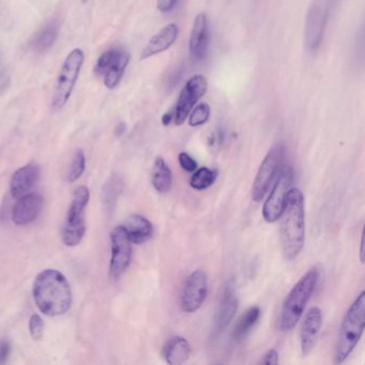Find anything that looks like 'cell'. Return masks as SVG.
Masks as SVG:
<instances>
[{
    "mask_svg": "<svg viewBox=\"0 0 365 365\" xmlns=\"http://www.w3.org/2000/svg\"><path fill=\"white\" fill-rule=\"evenodd\" d=\"M279 219L284 256L287 260L296 259L304 247L305 240L304 197L300 190H289Z\"/></svg>",
    "mask_w": 365,
    "mask_h": 365,
    "instance_id": "obj_1",
    "label": "cell"
},
{
    "mask_svg": "<svg viewBox=\"0 0 365 365\" xmlns=\"http://www.w3.org/2000/svg\"><path fill=\"white\" fill-rule=\"evenodd\" d=\"M34 297L42 313L48 316L63 315L72 303L71 287L63 273L53 269L42 271L34 283Z\"/></svg>",
    "mask_w": 365,
    "mask_h": 365,
    "instance_id": "obj_2",
    "label": "cell"
},
{
    "mask_svg": "<svg viewBox=\"0 0 365 365\" xmlns=\"http://www.w3.org/2000/svg\"><path fill=\"white\" fill-rule=\"evenodd\" d=\"M319 277L317 267H313L292 288L282 305L279 320V330L287 332L297 326L304 313L307 302L315 292Z\"/></svg>",
    "mask_w": 365,
    "mask_h": 365,
    "instance_id": "obj_3",
    "label": "cell"
},
{
    "mask_svg": "<svg viewBox=\"0 0 365 365\" xmlns=\"http://www.w3.org/2000/svg\"><path fill=\"white\" fill-rule=\"evenodd\" d=\"M365 326V292L356 297L346 313L339 329L335 347L334 361L336 364L345 362L354 351L362 336Z\"/></svg>",
    "mask_w": 365,
    "mask_h": 365,
    "instance_id": "obj_4",
    "label": "cell"
},
{
    "mask_svg": "<svg viewBox=\"0 0 365 365\" xmlns=\"http://www.w3.org/2000/svg\"><path fill=\"white\" fill-rule=\"evenodd\" d=\"M84 59V52L81 48H76L63 61V67L57 78L56 85H55L54 95H53L52 108L54 112L63 110V106L69 101L74 86L78 82Z\"/></svg>",
    "mask_w": 365,
    "mask_h": 365,
    "instance_id": "obj_5",
    "label": "cell"
},
{
    "mask_svg": "<svg viewBox=\"0 0 365 365\" xmlns=\"http://www.w3.org/2000/svg\"><path fill=\"white\" fill-rule=\"evenodd\" d=\"M336 0H312L305 20L304 42L309 51L319 48Z\"/></svg>",
    "mask_w": 365,
    "mask_h": 365,
    "instance_id": "obj_6",
    "label": "cell"
},
{
    "mask_svg": "<svg viewBox=\"0 0 365 365\" xmlns=\"http://www.w3.org/2000/svg\"><path fill=\"white\" fill-rule=\"evenodd\" d=\"M89 202V190L80 187L74 192L73 200L68 212L63 232V240L68 247H76L82 241L86 232L85 209Z\"/></svg>",
    "mask_w": 365,
    "mask_h": 365,
    "instance_id": "obj_7",
    "label": "cell"
},
{
    "mask_svg": "<svg viewBox=\"0 0 365 365\" xmlns=\"http://www.w3.org/2000/svg\"><path fill=\"white\" fill-rule=\"evenodd\" d=\"M285 155V148L282 144H275L262 160L252 187V200L259 202L270 189L273 179L279 173L282 161Z\"/></svg>",
    "mask_w": 365,
    "mask_h": 365,
    "instance_id": "obj_8",
    "label": "cell"
},
{
    "mask_svg": "<svg viewBox=\"0 0 365 365\" xmlns=\"http://www.w3.org/2000/svg\"><path fill=\"white\" fill-rule=\"evenodd\" d=\"M130 54L121 48H110L104 52L96 63L95 73L104 78V85L108 89L118 86L129 65Z\"/></svg>",
    "mask_w": 365,
    "mask_h": 365,
    "instance_id": "obj_9",
    "label": "cell"
},
{
    "mask_svg": "<svg viewBox=\"0 0 365 365\" xmlns=\"http://www.w3.org/2000/svg\"><path fill=\"white\" fill-rule=\"evenodd\" d=\"M279 168L281 170H279L277 182L262 207V217L268 223H275L279 220L285 206L288 192L292 189L294 181V175L292 166L283 165Z\"/></svg>",
    "mask_w": 365,
    "mask_h": 365,
    "instance_id": "obj_10",
    "label": "cell"
},
{
    "mask_svg": "<svg viewBox=\"0 0 365 365\" xmlns=\"http://www.w3.org/2000/svg\"><path fill=\"white\" fill-rule=\"evenodd\" d=\"M208 84L202 76H195L187 81L185 86L181 91L178 101L174 108V123L176 125L185 123L198 101L206 93Z\"/></svg>",
    "mask_w": 365,
    "mask_h": 365,
    "instance_id": "obj_11",
    "label": "cell"
},
{
    "mask_svg": "<svg viewBox=\"0 0 365 365\" xmlns=\"http://www.w3.org/2000/svg\"><path fill=\"white\" fill-rule=\"evenodd\" d=\"M208 296V277L205 271H193L185 281L181 294V309L185 313L198 311Z\"/></svg>",
    "mask_w": 365,
    "mask_h": 365,
    "instance_id": "obj_12",
    "label": "cell"
},
{
    "mask_svg": "<svg viewBox=\"0 0 365 365\" xmlns=\"http://www.w3.org/2000/svg\"><path fill=\"white\" fill-rule=\"evenodd\" d=\"M112 241V259L110 275L118 279L129 268L132 259V242L123 226H117L110 234Z\"/></svg>",
    "mask_w": 365,
    "mask_h": 365,
    "instance_id": "obj_13",
    "label": "cell"
},
{
    "mask_svg": "<svg viewBox=\"0 0 365 365\" xmlns=\"http://www.w3.org/2000/svg\"><path fill=\"white\" fill-rule=\"evenodd\" d=\"M239 300L235 292L234 281H228L224 286L219 307L215 317L213 333L215 336L221 334L234 319L238 311Z\"/></svg>",
    "mask_w": 365,
    "mask_h": 365,
    "instance_id": "obj_14",
    "label": "cell"
},
{
    "mask_svg": "<svg viewBox=\"0 0 365 365\" xmlns=\"http://www.w3.org/2000/svg\"><path fill=\"white\" fill-rule=\"evenodd\" d=\"M322 326V309L317 307H311L303 319L300 330V347L303 356H309L311 354Z\"/></svg>",
    "mask_w": 365,
    "mask_h": 365,
    "instance_id": "obj_15",
    "label": "cell"
},
{
    "mask_svg": "<svg viewBox=\"0 0 365 365\" xmlns=\"http://www.w3.org/2000/svg\"><path fill=\"white\" fill-rule=\"evenodd\" d=\"M208 20L206 14L202 12L196 16L190 36L189 52L192 61H200L205 58L208 50Z\"/></svg>",
    "mask_w": 365,
    "mask_h": 365,
    "instance_id": "obj_16",
    "label": "cell"
},
{
    "mask_svg": "<svg viewBox=\"0 0 365 365\" xmlns=\"http://www.w3.org/2000/svg\"><path fill=\"white\" fill-rule=\"evenodd\" d=\"M43 207V197L39 194H26L22 196L14 207L12 220L16 225H27L33 223Z\"/></svg>",
    "mask_w": 365,
    "mask_h": 365,
    "instance_id": "obj_17",
    "label": "cell"
},
{
    "mask_svg": "<svg viewBox=\"0 0 365 365\" xmlns=\"http://www.w3.org/2000/svg\"><path fill=\"white\" fill-rule=\"evenodd\" d=\"M179 29L178 26L174 23L166 25L161 31H158L147 43L146 48L143 50L140 59L149 58V57L155 56V55L163 53L164 51L168 50L178 38Z\"/></svg>",
    "mask_w": 365,
    "mask_h": 365,
    "instance_id": "obj_18",
    "label": "cell"
},
{
    "mask_svg": "<svg viewBox=\"0 0 365 365\" xmlns=\"http://www.w3.org/2000/svg\"><path fill=\"white\" fill-rule=\"evenodd\" d=\"M40 175V168L36 164H29L16 170L11 180L12 196L20 198L29 194L39 181Z\"/></svg>",
    "mask_w": 365,
    "mask_h": 365,
    "instance_id": "obj_19",
    "label": "cell"
},
{
    "mask_svg": "<svg viewBox=\"0 0 365 365\" xmlns=\"http://www.w3.org/2000/svg\"><path fill=\"white\" fill-rule=\"evenodd\" d=\"M163 358L170 365H181L189 360L191 354V345L187 339L183 336H172L168 339L163 350Z\"/></svg>",
    "mask_w": 365,
    "mask_h": 365,
    "instance_id": "obj_20",
    "label": "cell"
},
{
    "mask_svg": "<svg viewBox=\"0 0 365 365\" xmlns=\"http://www.w3.org/2000/svg\"><path fill=\"white\" fill-rule=\"evenodd\" d=\"M123 227L134 245H142L153 238V226L147 217L133 215L128 217Z\"/></svg>",
    "mask_w": 365,
    "mask_h": 365,
    "instance_id": "obj_21",
    "label": "cell"
},
{
    "mask_svg": "<svg viewBox=\"0 0 365 365\" xmlns=\"http://www.w3.org/2000/svg\"><path fill=\"white\" fill-rule=\"evenodd\" d=\"M151 183L155 191L160 194H166L173 187V173L170 166L166 164L165 160L158 157L155 160L151 172Z\"/></svg>",
    "mask_w": 365,
    "mask_h": 365,
    "instance_id": "obj_22",
    "label": "cell"
},
{
    "mask_svg": "<svg viewBox=\"0 0 365 365\" xmlns=\"http://www.w3.org/2000/svg\"><path fill=\"white\" fill-rule=\"evenodd\" d=\"M260 314L262 313H260V309L258 307H250L245 313L242 314V316L237 322L234 332H232V337H234L235 341H242L249 334L250 331L259 320Z\"/></svg>",
    "mask_w": 365,
    "mask_h": 365,
    "instance_id": "obj_23",
    "label": "cell"
},
{
    "mask_svg": "<svg viewBox=\"0 0 365 365\" xmlns=\"http://www.w3.org/2000/svg\"><path fill=\"white\" fill-rule=\"evenodd\" d=\"M59 34L58 23L52 22L50 24L46 25L37 35L34 37L31 41V46L34 50L38 52H43L48 50L56 41L57 37Z\"/></svg>",
    "mask_w": 365,
    "mask_h": 365,
    "instance_id": "obj_24",
    "label": "cell"
},
{
    "mask_svg": "<svg viewBox=\"0 0 365 365\" xmlns=\"http://www.w3.org/2000/svg\"><path fill=\"white\" fill-rule=\"evenodd\" d=\"M217 170H210L208 168H197L190 179V185L194 190L202 191L210 187L217 180Z\"/></svg>",
    "mask_w": 365,
    "mask_h": 365,
    "instance_id": "obj_25",
    "label": "cell"
},
{
    "mask_svg": "<svg viewBox=\"0 0 365 365\" xmlns=\"http://www.w3.org/2000/svg\"><path fill=\"white\" fill-rule=\"evenodd\" d=\"M210 112V106L206 102L197 104L190 113V127H200V125H205L209 120Z\"/></svg>",
    "mask_w": 365,
    "mask_h": 365,
    "instance_id": "obj_26",
    "label": "cell"
},
{
    "mask_svg": "<svg viewBox=\"0 0 365 365\" xmlns=\"http://www.w3.org/2000/svg\"><path fill=\"white\" fill-rule=\"evenodd\" d=\"M85 166H86V159H85L84 153H83V150L76 151L73 160H72L71 166H70L68 181L74 182V181L78 180L84 173Z\"/></svg>",
    "mask_w": 365,
    "mask_h": 365,
    "instance_id": "obj_27",
    "label": "cell"
},
{
    "mask_svg": "<svg viewBox=\"0 0 365 365\" xmlns=\"http://www.w3.org/2000/svg\"><path fill=\"white\" fill-rule=\"evenodd\" d=\"M44 322L38 314H34L29 320V331L35 341H40L43 337Z\"/></svg>",
    "mask_w": 365,
    "mask_h": 365,
    "instance_id": "obj_28",
    "label": "cell"
},
{
    "mask_svg": "<svg viewBox=\"0 0 365 365\" xmlns=\"http://www.w3.org/2000/svg\"><path fill=\"white\" fill-rule=\"evenodd\" d=\"M179 164H180L181 168L187 173H194L197 170V163L195 160L187 153H179L178 155Z\"/></svg>",
    "mask_w": 365,
    "mask_h": 365,
    "instance_id": "obj_29",
    "label": "cell"
},
{
    "mask_svg": "<svg viewBox=\"0 0 365 365\" xmlns=\"http://www.w3.org/2000/svg\"><path fill=\"white\" fill-rule=\"evenodd\" d=\"M277 363H279V354L275 349L268 350L259 361V364L264 365H277Z\"/></svg>",
    "mask_w": 365,
    "mask_h": 365,
    "instance_id": "obj_30",
    "label": "cell"
},
{
    "mask_svg": "<svg viewBox=\"0 0 365 365\" xmlns=\"http://www.w3.org/2000/svg\"><path fill=\"white\" fill-rule=\"evenodd\" d=\"M178 0H157V8L163 14L172 11Z\"/></svg>",
    "mask_w": 365,
    "mask_h": 365,
    "instance_id": "obj_31",
    "label": "cell"
},
{
    "mask_svg": "<svg viewBox=\"0 0 365 365\" xmlns=\"http://www.w3.org/2000/svg\"><path fill=\"white\" fill-rule=\"evenodd\" d=\"M10 354V345L7 341H0V364L7 361Z\"/></svg>",
    "mask_w": 365,
    "mask_h": 365,
    "instance_id": "obj_32",
    "label": "cell"
},
{
    "mask_svg": "<svg viewBox=\"0 0 365 365\" xmlns=\"http://www.w3.org/2000/svg\"><path fill=\"white\" fill-rule=\"evenodd\" d=\"M174 108H173L172 110H170V112L165 113V114L163 115V117H162V123H163V125H168L172 123V121H174Z\"/></svg>",
    "mask_w": 365,
    "mask_h": 365,
    "instance_id": "obj_33",
    "label": "cell"
},
{
    "mask_svg": "<svg viewBox=\"0 0 365 365\" xmlns=\"http://www.w3.org/2000/svg\"><path fill=\"white\" fill-rule=\"evenodd\" d=\"M363 249H364V237L361 236V242H360V262L361 264H364V251H363Z\"/></svg>",
    "mask_w": 365,
    "mask_h": 365,
    "instance_id": "obj_34",
    "label": "cell"
},
{
    "mask_svg": "<svg viewBox=\"0 0 365 365\" xmlns=\"http://www.w3.org/2000/svg\"><path fill=\"white\" fill-rule=\"evenodd\" d=\"M83 1H84V3H87V1H88V0H83Z\"/></svg>",
    "mask_w": 365,
    "mask_h": 365,
    "instance_id": "obj_35",
    "label": "cell"
}]
</instances>
